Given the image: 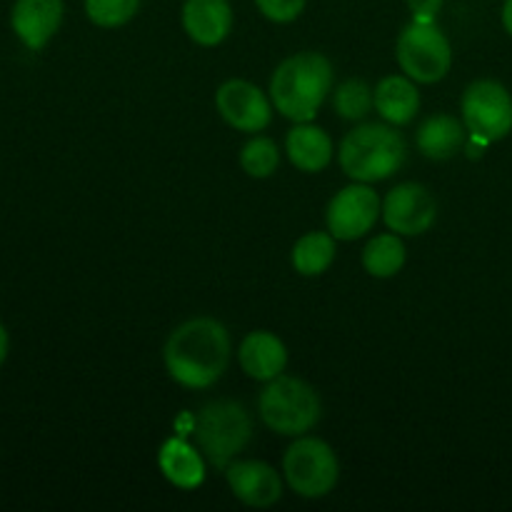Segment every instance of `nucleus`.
<instances>
[{"label":"nucleus","mask_w":512,"mask_h":512,"mask_svg":"<svg viewBox=\"0 0 512 512\" xmlns=\"http://www.w3.org/2000/svg\"><path fill=\"white\" fill-rule=\"evenodd\" d=\"M290 260H293V268L300 275H305V278H318L335 260V235L330 230L328 233H320V230L305 233L293 245Z\"/></svg>","instance_id":"nucleus-20"},{"label":"nucleus","mask_w":512,"mask_h":512,"mask_svg":"<svg viewBox=\"0 0 512 512\" xmlns=\"http://www.w3.org/2000/svg\"><path fill=\"white\" fill-rule=\"evenodd\" d=\"M5 355H8V333H5V328L0 325V365H3Z\"/></svg>","instance_id":"nucleus-28"},{"label":"nucleus","mask_w":512,"mask_h":512,"mask_svg":"<svg viewBox=\"0 0 512 512\" xmlns=\"http://www.w3.org/2000/svg\"><path fill=\"white\" fill-rule=\"evenodd\" d=\"M308 0H255L260 13L273 23H293L305 10Z\"/></svg>","instance_id":"nucleus-25"},{"label":"nucleus","mask_w":512,"mask_h":512,"mask_svg":"<svg viewBox=\"0 0 512 512\" xmlns=\"http://www.w3.org/2000/svg\"><path fill=\"white\" fill-rule=\"evenodd\" d=\"M238 363L248 378L268 383L285 373L288 365V348L278 335L270 330H253L243 338L238 350Z\"/></svg>","instance_id":"nucleus-14"},{"label":"nucleus","mask_w":512,"mask_h":512,"mask_svg":"<svg viewBox=\"0 0 512 512\" xmlns=\"http://www.w3.org/2000/svg\"><path fill=\"white\" fill-rule=\"evenodd\" d=\"M225 480L240 503L250 508H273L283 498V480L263 460H238L225 468Z\"/></svg>","instance_id":"nucleus-12"},{"label":"nucleus","mask_w":512,"mask_h":512,"mask_svg":"<svg viewBox=\"0 0 512 512\" xmlns=\"http://www.w3.org/2000/svg\"><path fill=\"white\" fill-rule=\"evenodd\" d=\"M445 0H408V8L413 13V20H428L433 23L438 13L443 10Z\"/></svg>","instance_id":"nucleus-26"},{"label":"nucleus","mask_w":512,"mask_h":512,"mask_svg":"<svg viewBox=\"0 0 512 512\" xmlns=\"http://www.w3.org/2000/svg\"><path fill=\"white\" fill-rule=\"evenodd\" d=\"M383 220L398 235H423L438 220V203L420 183H400L385 195Z\"/></svg>","instance_id":"nucleus-11"},{"label":"nucleus","mask_w":512,"mask_h":512,"mask_svg":"<svg viewBox=\"0 0 512 512\" xmlns=\"http://www.w3.org/2000/svg\"><path fill=\"white\" fill-rule=\"evenodd\" d=\"M230 353L233 343L228 328L210 315H200L185 320L170 333L163 360L175 383L190 390H205L223 378Z\"/></svg>","instance_id":"nucleus-1"},{"label":"nucleus","mask_w":512,"mask_h":512,"mask_svg":"<svg viewBox=\"0 0 512 512\" xmlns=\"http://www.w3.org/2000/svg\"><path fill=\"white\" fill-rule=\"evenodd\" d=\"M405 140L393 125L363 123L350 130L338 150L343 173L353 183H380L398 173L405 163Z\"/></svg>","instance_id":"nucleus-3"},{"label":"nucleus","mask_w":512,"mask_h":512,"mask_svg":"<svg viewBox=\"0 0 512 512\" xmlns=\"http://www.w3.org/2000/svg\"><path fill=\"white\" fill-rule=\"evenodd\" d=\"M405 258V243L398 233H383L375 235L368 245L363 248V268L373 278H393L403 270Z\"/></svg>","instance_id":"nucleus-21"},{"label":"nucleus","mask_w":512,"mask_h":512,"mask_svg":"<svg viewBox=\"0 0 512 512\" xmlns=\"http://www.w3.org/2000/svg\"><path fill=\"white\" fill-rule=\"evenodd\" d=\"M465 140H468V128H465V123L448 113H438L425 118L423 123H420L418 133H415L418 150L430 160L455 158V155L465 148Z\"/></svg>","instance_id":"nucleus-16"},{"label":"nucleus","mask_w":512,"mask_h":512,"mask_svg":"<svg viewBox=\"0 0 512 512\" xmlns=\"http://www.w3.org/2000/svg\"><path fill=\"white\" fill-rule=\"evenodd\" d=\"M183 28L193 43L215 48L233 30V8L228 0H185Z\"/></svg>","instance_id":"nucleus-15"},{"label":"nucleus","mask_w":512,"mask_h":512,"mask_svg":"<svg viewBox=\"0 0 512 512\" xmlns=\"http://www.w3.org/2000/svg\"><path fill=\"white\" fill-rule=\"evenodd\" d=\"M333 93V65L323 53H295L275 68L270 100L293 123H310Z\"/></svg>","instance_id":"nucleus-2"},{"label":"nucleus","mask_w":512,"mask_h":512,"mask_svg":"<svg viewBox=\"0 0 512 512\" xmlns=\"http://www.w3.org/2000/svg\"><path fill=\"white\" fill-rule=\"evenodd\" d=\"M333 108L343 120H363L375 108V88L350 78L333 90Z\"/></svg>","instance_id":"nucleus-22"},{"label":"nucleus","mask_w":512,"mask_h":512,"mask_svg":"<svg viewBox=\"0 0 512 512\" xmlns=\"http://www.w3.org/2000/svg\"><path fill=\"white\" fill-rule=\"evenodd\" d=\"M283 473L293 493L318 500L333 493L340 480V463L335 450L325 440L300 435L283 458Z\"/></svg>","instance_id":"nucleus-7"},{"label":"nucleus","mask_w":512,"mask_h":512,"mask_svg":"<svg viewBox=\"0 0 512 512\" xmlns=\"http://www.w3.org/2000/svg\"><path fill=\"white\" fill-rule=\"evenodd\" d=\"M285 153L290 163L303 173H320L333 160V140L313 123H295L285 138Z\"/></svg>","instance_id":"nucleus-18"},{"label":"nucleus","mask_w":512,"mask_h":512,"mask_svg":"<svg viewBox=\"0 0 512 512\" xmlns=\"http://www.w3.org/2000/svg\"><path fill=\"white\" fill-rule=\"evenodd\" d=\"M503 25H505V30L512 35V0H505V5H503Z\"/></svg>","instance_id":"nucleus-27"},{"label":"nucleus","mask_w":512,"mask_h":512,"mask_svg":"<svg viewBox=\"0 0 512 512\" xmlns=\"http://www.w3.org/2000/svg\"><path fill=\"white\" fill-rule=\"evenodd\" d=\"M395 58L400 70L420 85H433L450 73L453 48L443 30L428 20H413L398 35Z\"/></svg>","instance_id":"nucleus-6"},{"label":"nucleus","mask_w":512,"mask_h":512,"mask_svg":"<svg viewBox=\"0 0 512 512\" xmlns=\"http://www.w3.org/2000/svg\"><path fill=\"white\" fill-rule=\"evenodd\" d=\"M375 108L390 125L413 123L420 110L418 83L408 75H388L375 88Z\"/></svg>","instance_id":"nucleus-19"},{"label":"nucleus","mask_w":512,"mask_h":512,"mask_svg":"<svg viewBox=\"0 0 512 512\" xmlns=\"http://www.w3.org/2000/svg\"><path fill=\"white\" fill-rule=\"evenodd\" d=\"M140 8V0H85V13L98 28H120L130 23Z\"/></svg>","instance_id":"nucleus-24"},{"label":"nucleus","mask_w":512,"mask_h":512,"mask_svg":"<svg viewBox=\"0 0 512 512\" xmlns=\"http://www.w3.org/2000/svg\"><path fill=\"white\" fill-rule=\"evenodd\" d=\"M215 105L220 118L240 133H260L273 118V100L250 80H225L215 93Z\"/></svg>","instance_id":"nucleus-10"},{"label":"nucleus","mask_w":512,"mask_h":512,"mask_svg":"<svg viewBox=\"0 0 512 512\" xmlns=\"http://www.w3.org/2000/svg\"><path fill=\"white\" fill-rule=\"evenodd\" d=\"M383 218V200L378 198L370 183H353L333 195L328 205V230L335 240H358L375 228Z\"/></svg>","instance_id":"nucleus-9"},{"label":"nucleus","mask_w":512,"mask_h":512,"mask_svg":"<svg viewBox=\"0 0 512 512\" xmlns=\"http://www.w3.org/2000/svg\"><path fill=\"white\" fill-rule=\"evenodd\" d=\"M63 23V0H15L10 25L28 50H43Z\"/></svg>","instance_id":"nucleus-13"},{"label":"nucleus","mask_w":512,"mask_h":512,"mask_svg":"<svg viewBox=\"0 0 512 512\" xmlns=\"http://www.w3.org/2000/svg\"><path fill=\"white\" fill-rule=\"evenodd\" d=\"M158 468L175 488L195 490L205 480V455L185 440L170 438L160 445Z\"/></svg>","instance_id":"nucleus-17"},{"label":"nucleus","mask_w":512,"mask_h":512,"mask_svg":"<svg viewBox=\"0 0 512 512\" xmlns=\"http://www.w3.org/2000/svg\"><path fill=\"white\" fill-rule=\"evenodd\" d=\"M193 435L213 468L225 470L253 438V418L238 400H213L195 415Z\"/></svg>","instance_id":"nucleus-5"},{"label":"nucleus","mask_w":512,"mask_h":512,"mask_svg":"<svg viewBox=\"0 0 512 512\" xmlns=\"http://www.w3.org/2000/svg\"><path fill=\"white\" fill-rule=\"evenodd\" d=\"M240 165L250 178H270L280 165V150L275 140L265 138V135H255L240 150Z\"/></svg>","instance_id":"nucleus-23"},{"label":"nucleus","mask_w":512,"mask_h":512,"mask_svg":"<svg viewBox=\"0 0 512 512\" xmlns=\"http://www.w3.org/2000/svg\"><path fill=\"white\" fill-rule=\"evenodd\" d=\"M463 123L470 138L490 145L512 133V95L498 80H475L465 88L460 103Z\"/></svg>","instance_id":"nucleus-8"},{"label":"nucleus","mask_w":512,"mask_h":512,"mask_svg":"<svg viewBox=\"0 0 512 512\" xmlns=\"http://www.w3.org/2000/svg\"><path fill=\"white\" fill-rule=\"evenodd\" d=\"M260 420L273 433L300 438L318 425L323 415L318 390L295 375H278L268 380L258 398Z\"/></svg>","instance_id":"nucleus-4"}]
</instances>
